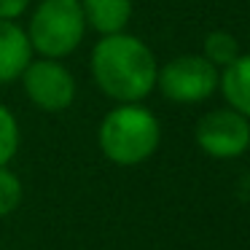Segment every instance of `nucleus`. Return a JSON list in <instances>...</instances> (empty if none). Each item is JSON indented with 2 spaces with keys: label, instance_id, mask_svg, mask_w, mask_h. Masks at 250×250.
Listing matches in <instances>:
<instances>
[{
  "label": "nucleus",
  "instance_id": "obj_1",
  "mask_svg": "<svg viewBox=\"0 0 250 250\" xmlns=\"http://www.w3.org/2000/svg\"><path fill=\"white\" fill-rule=\"evenodd\" d=\"M92 78L105 97L140 103L156 86V57L151 46L129 33L103 35L92 49Z\"/></svg>",
  "mask_w": 250,
  "mask_h": 250
},
{
  "label": "nucleus",
  "instance_id": "obj_2",
  "mask_svg": "<svg viewBox=\"0 0 250 250\" xmlns=\"http://www.w3.org/2000/svg\"><path fill=\"white\" fill-rule=\"evenodd\" d=\"M97 143L108 162L119 167H135L156 153L162 143V124L146 105L119 103L100 121Z\"/></svg>",
  "mask_w": 250,
  "mask_h": 250
},
{
  "label": "nucleus",
  "instance_id": "obj_3",
  "mask_svg": "<svg viewBox=\"0 0 250 250\" xmlns=\"http://www.w3.org/2000/svg\"><path fill=\"white\" fill-rule=\"evenodd\" d=\"M24 33L41 57L62 60L73 54L86 35L81 0H41Z\"/></svg>",
  "mask_w": 250,
  "mask_h": 250
},
{
  "label": "nucleus",
  "instance_id": "obj_4",
  "mask_svg": "<svg viewBox=\"0 0 250 250\" xmlns=\"http://www.w3.org/2000/svg\"><path fill=\"white\" fill-rule=\"evenodd\" d=\"M218 70L202 54H180L164 62L156 73V86L169 103L194 105L218 92Z\"/></svg>",
  "mask_w": 250,
  "mask_h": 250
},
{
  "label": "nucleus",
  "instance_id": "obj_5",
  "mask_svg": "<svg viewBox=\"0 0 250 250\" xmlns=\"http://www.w3.org/2000/svg\"><path fill=\"white\" fill-rule=\"evenodd\" d=\"M19 78L27 100L46 113H62L76 100V76L60 60H30Z\"/></svg>",
  "mask_w": 250,
  "mask_h": 250
},
{
  "label": "nucleus",
  "instance_id": "obj_6",
  "mask_svg": "<svg viewBox=\"0 0 250 250\" xmlns=\"http://www.w3.org/2000/svg\"><path fill=\"white\" fill-rule=\"evenodd\" d=\"M196 146L212 159H237L250 148V119L234 108L207 110L196 121Z\"/></svg>",
  "mask_w": 250,
  "mask_h": 250
},
{
  "label": "nucleus",
  "instance_id": "obj_7",
  "mask_svg": "<svg viewBox=\"0 0 250 250\" xmlns=\"http://www.w3.org/2000/svg\"><path fill=\"white\" fill-rule=\"evenodd\" d=\"M33 60V46L14 19H0V83L17 81L27 62Z\"/></svg>",
  "mask_w": 250,
  "mask_h": 250
},
{
  "label": "nucleus",
  "instance_id": "obj_8",
  "mask_svg": "<svg viewBox=\"0 0 250 250\" xmlns=\"http://www.w3.org/2000/svg\"><path fill=\"white\" fill-rule=\"evenodd\" d=\"M81 11L86 19V27L100 35L124 33L132 19V0H81Z\"/></svg>",
  "mask_w": 250,
  "mask_h": 250
},
{
  "label": "nucleus",
  "instance_id": "obj_9",
  "mask_svg": "<svg viewBox=\"0 0 250 250\" xmlns=\"http://www.w3.org/2000/svg\"><path fill=\"white\" fill-rule=\"evenodd\" d=\"M218 89L229 108L250 119V54H239L218 76Z\"/></svg>",
  "mask_w": 250,
  "mask_h": 250
},
{
  "label": "nucleus",
  "instance_id": "obj_10",
  "mask_svg": "<svg viewBox=\"0 0 250 250\" xmlns=\"http://www.w3.org/2000/svg\"><path fill=\"white\" fill-rule=\"evenodd\" d=\"M239 54H242V51H239V41L234 38L231 33H226V30H212L205 38V46H202V57H205L210 65H215L218 70L231 65Z\"/></svg>",
  "mask_w": 250,
  "mask_h": 250
},
{
  "label": "nucleus",
  "instance_id": "obj_11",
  "mask_svg": "<svg viewBox=\"0 0 250 250\" xmlns=\"http://www.w3.org/2000/svg\"><path fill=\"white\" fill-rule=\"evenodd\" d=\"M19 151V121L6 105H0V167H8Z\"/></svg>",
  "mask_w": 250,
  "mask_h": 250
},
{
  "label": "nucleus",
  "instance_id": "obj_12",
  "mask_svg": "<svg viewBox=\"0 0 250 250\" xmlns=\"http://www.w3.org/2000/svg\"><path fill=\"white\" fill-rule=\"evenodd\" d=\"M22 180L17 172H11L8 167H0V218L11 215L19 205H22Z\"/></svg>",
  "mask_w": 250,
  "mask_h": 250
},
{
  "label": "nucleus",
  "instance_id": "obj_13",
  "mask_svg": "<svg viewBox=\"0 0 250 250\" xmlns=\"http://www.w3.org/2000/svg\"><path fill=\"white\" fill-rule=\"evenodd\" d=\"M27 6L30 0H0V19H19Z\"/></svg>",
  "mask_w": 250,
  "mask_h": 250
}]
</instances>
